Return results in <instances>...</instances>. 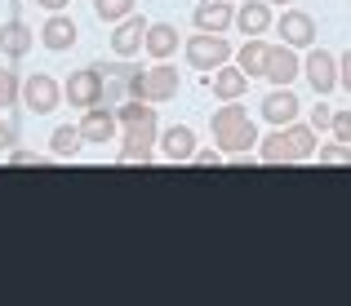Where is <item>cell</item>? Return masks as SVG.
Masks as SVG:
<instances>
[{"instance_id":"cell-1","label":"cell","mask_w":351,"mask_h":306,"mask_svg":"<svg viewBox=\"0 0 351 306\" xmlns=\"http://www.w3.org/2000/svg\"><path fill=\"white\" fill-rule=\"evenodd\" d=\"M258 155H263L267 164H298V160H307V155H316V129L311 125H280L276 133L263 138Z\"/></svg>"},{"instance_id":"cell-2","label":"cell","mask_w":351,"mask_h":306,"mask_svg":"<svg viewBox=\"0 0 351 306\" xmlns=\"http://www.w3.org/2000/svg\"><path fill=\"white\" fill-rule=\"evenodd\" d=\"M209 125H214V138H218V146H223L227 155H245L254 142H263V138H258V129H254V120H249L245 107H236V102L218 107Z\"/></svg>"},{"instance_id":"cell-3","label":"cell","mask_w":351,"mask_h":306,"mask_svg":"<svg viewBox=\"0 0 351 306\" xmlns=\"http://www.w3.org/2000/svg\"><path fill=\"white\" fill-rule=\"evenodd\" d=\"M125 89H129V98H143V102L156 107V102H169L178 94V71H173L169 62H156L152 71H129Z\"/></svg>"},{"instance_id":"cell-4","label":"cell","mask_w":351,"mask_h":306,"mask_svg":"<svg viewBox=\"0 0 351 306\" xmlns=\"http://www.w3.org/2000/svg\"><path fill=\"white\" fill-rule=\"evenodd\" d=\"M152 142H156V107L147 116L125 125V146H120V164H147L152 160Z\"/></svg>"},{"instance_id":"cell-5","label":"cell","mask_w":351,"mask_h":306,"mask_svg":"<svg viewBox=\"0 0 351 306\" xmlns=\"http://www.w3.org/2000/svg\"><path fill=\"white\" fill-rule=\"evenodd\" d=\"M232 58V44H227V36L223 31H200V36H191L187 40V62L196 71H214V67H223V62Z\"/></svg>"},{"instance_id":"cell-6","label":"cell","mask_w":351,"mask_h":306,"mask_svg":"<svg viewBox=\"0 0 351 306\" xmlns=\"http://www.w3.org/2000/svg\"><path fill=\"white\" fill-rule=\"evenodd\" d=\"M107 94V71L103 67H85V71H76V76L67 80V102L71 107H98Z\"/></svg>"},{"instance_id":"cell-7","label":"cell","mask_w":351,"mask_h":306,"mask_svg":"<svg viewBox=\"0 0 351 306\" xmlns=\"http://www.w3.org/2000/svg\"><path fill=\"white\" fill-rule=\"evenodd\" d=\"M23 102L36 111V116H45V111H53L62 102V85L53 76H45V71H36V76H27V85H23Z\"/></svg>"},{"instance_id":"cell-8","label":"cell","mask_w":351,"mask_h":306,"mask_svg":"<svg viewBox=\"0 0 351 306\" xmlns=\"http://www.w3.org/2000/svg\"><path fill=\"white\" fill-rule=\"evenodd\" d=\"M147 27H152V23H147L143 14L120 18V23H116V31H112V49L120 53V58H134V53L147 44Z\"/></svg>"},{"instance_id":"cell-9","label":"cell","mask_w":351,"mask_h":306,"mask_svg":"<svg viewBox=\"0 0 351 306\" xmlns=\"http://www.w3.org/2000/svg\"><path fill=\"white\" fill-rule=\"evenodd\" d=\"M302 71H307V80H311L316 94H329V89L338 85V58H334V53H325V49H311L307 62H302Z\"/></svg>"},{"instance_id":"cell-10","label":"cell","mask_w":351,"mask_h":306,"mask_svg":"<svg viewBox=\"0 0 351 306\" xmlns=\"http://www.w3.org/2000/svg\"><path fill=\"white\" fill-rule=\"evenodd\" d=\"M205 85L214 89V98H223V102H240L245 98V89H249V76L240 67H214V76H205Z\"/></svg>"},{"instance_id":"cell-11","label":"cell","mask_w":351,"mask_h":306,"mask_svg":"<svg viewBox=\"0 0 351 306\" xmlns=\"http://www.w3.org/2000/svg\"><path fill=\"white\" fill-rule=\"evenodd\" d=\"M80 138H85V142H112L116 138V111L103 107V102L89 107L85 120H80Z\"/></svg>"},{"instance_id":"cell-12","label":"cell","mask_w":351,"mask_h":306,"mask_svg":"<svg viewBox=\"0 0 351 306\" xmlns=\"http://www.w3.org/2000/svg\"><path fill=\"white\" fill-rule=\"evenodd\" d=\"M298 53H293V44H276V49H267V71L263 76L271 80V85H289L293 76H298Z\"/></svg>"},{"instance_id":"cell-13","label":"cell","mask_w":351,"mask_h":306,"mask_svg":"<svg viewBox=\"0 0 351 306\" xmlns=\"http://www.w3.org/2000/svg\"><path fill=\"white\" fill-rule=\"evenodd\" d=\"M191 18H196L200 31H227L236 23V9H232V0H200Z\"/></svg>"},{"instance_id":"cell-14","label":"cell","mask_w":351,"mask_h":306,"mask_svg":"<svg viewBox=\"0 0 351 306\" xmlns=\"http://www.w3.org/2000/svg\"><path fill=\"white\" fill-rule=\"evenodd\" d=\"M160 151H165V160H173V164H187L191 155H196V133H191L187 125H173V129H165V133H160Z\"/></svg>"},{"instance_id":"cell-15","label":"cell","mask_w":351,"mask_h":306,"mask_svg":"<svg viewBox=\"0 0 351 306\" xmlns=\"http://www.w3.org/2000/svg\"><path fill=\"white\" fill-rule=\"evenodd\" d=\"M280 36L293 49L316 44V23H311V14H302V9H289V14H280Z\"/></svg>"},{"instance_id":"cell-16","label":"cell","mask_w":351,"mask_h":306,"mask_svg":"<svg viewBox=\"0 0 351 306\" xmlns=\"http://www.w3.org/2000/svg\"><path fill=\"white\" fill-rule=\"evenodd\" d=\"M263 120L267 125H293V120H298V98L289 94V89H271V94H267V102H263Z\"/></svg>"},{"instance_id":"cell-17","label":"cell","mask_w":351,"mask_h":306,"mask_svg":"<svg viewBox=\"0 0 351 306\" xmlns=\"http://www.w3.org/2000/svg\"><path fill=\"white\" fill-rule=\"evenodd\" d=\"M40 40H45V49H53V53L71 49V44H76V23H71V18H62V14H53L49 23L40 27Z\"/></svg>"},{"instance_id":"cell-18","label":"cell","mask_w":351,"mask_h":306,"mask_svg":"<svg viewBox=\"0 0 351 306\" xmlns=\"http://www.w3.org/2000/svg\"><path fill=\"white\" fill-rule=\"evenodd\" d=\"M236 27L245 36H263L267 27H271V5H267V0H245L240 14H236Z\"/></svg>"},{"instance_id":"cell-19","label":"cell","mask_w":351,"mask_h":306,"mask_svg":"<svg viewBox=\"0 0 351 306\" xmlns=\"http://www.w3.org/2000/svg\"><path fill=\"white\" fill-rule=\"evenodd\" d=\"M143 49L152 53L156 62H165L173 49H178V31H173L169 23H152V27H147V44H143Z\"/></svg>"},{"instance_id":"cell-20","label":"cell","mask_w":351,"mask_h":306,"mask_svg":"<svg viewBox=\"0 0 351 306\" xmlns=\"http://www.w3.org/2000/svg\"><path fill=\"white\" fill-rule=\"evenodd\" d=\"M27 49H32V31H27L18 18L0 27V53H9V58H23Z\"/></svg>"},{"instance_id":"cell-21","label":"cell","mask_w":351,"mask_h":306,"mask_svg":"<svg viewBox=\"0 0 351 306\" xmlns=\"http://www.w3.org/2000/svg\"><path fill=\"white\" fill-rule=\"evenodd\" d=\"M267 49H271L267 40L249 36L245 49H240V71H245V76H263V71H267Z\"/></svg>"},{"instance_id":"cell-22","label":"cell","mask_w":351,"mask_h":306,"mask_svg":"<svg viewBox=\"0 0 351 306\" xmlns=\"http://www.w3.org/2000/svg\"><path fill=\"white\" fill-rule=\"evenodd\" d=\"M80 129H71V125H58L53 129V138H49V146H53V155H62V160H71V155L80 151Z\"/></svg>"},{"instance_id":"cell-23","label":"cell","mask_w":351,"mask_h":306,"mask_svg":"<svg viewBox=\"0 0 351 306\" xmlns=\"http://www.w3.org/2000/svg\"><path fill=\"white\" fill-rule=\"evenodd\" d=\"M94 14L103 23H120V18L134 14V0H94Z\"/></svg>"},{"instance_id":"cell-24","label":"cell","mask_w":351,"mask_h":306,"mask_svg":"<svg viewBox=\"0 0 351 306\" xmlns=\"http://www.w3.org/2000/svg\"><path fill=\"white\" fill-rule=\"evenodd\" d=\"M316 160L320 164H351V146L347 142H329V146H320Z\"/></svg>"},{"instance_id":"cell-25","label":"cell","mask_w":351,"mask_h":306,"mask_svg":"<svg viewBox=\"0 0 351 306\" xmlns=\"http://www.w3.org/2000/svg\"><path fill=\"white\" fill-rule=\"evenodd\" d=\"M23 94V85H18V76L14 71H5L0 67V107H14V98Z\"/></svg>"},{"instance_id":"cell-26","label":"cell","mask_w":351,"mask_h":306,"mask_svg":"<svg viewBox=\"0 0 351 306\" xmlns=\"http://www.w3.org/2000/svg\"><path fill=\"white\" fill-rule=\"evenodd\" d=\"M329 129H334L338 142H347V146H351V111H334V125H329Z\"/></svg>"},{"instance_id":"cell-27","label":"cell","mask_w":351,"mask_h":306,"mask_svg":"<svg viewBox=\"0 0 351 306\" xmlns=\"http://www.w3.org/2000/svg\"><path fill=\"white\" fill-rule=\"evenodd\" d=\"M329 125H334V111L329 107H311V129L320 133V129H329Z\"/></svg>"},{"instance_id":"cell-28","label":"cell","mask_w":351,"mask_h":306,"mask_svg":"<svg viewBox=\"0 0 351 306\" xmlns=\"http://www.w3.org/2000/svg\"><path fill=\"white\" fill-rule=\"evenodd\" d=\"M338 85H343V89H351V49L343 53V62H338Z\"/></svg>"},{"instance_id":"cell-29","label":"cell","mask_w":351,"mask_h":306,"mask_svg":"<svg viewBox=\"0 0 351 306\" xmlns=\"http://www.w3.org/2000/svg\"><path fill=\"white\" fill-rule=\"evenodd\" d=\"M9 146H14V125L0 120V151H9Z\"/></svg>"},{"instance_id":"cell-30","label":"cell","mask_w":351,"mask_h":306,"mask_svg":"<svg viewBox=\"0 0 351 306\" xmlns=\"http://www.w3.org/2000/svg\"><path fill=\"white\" fill-rule=\"evenodd\" d=\"M191 164H218V151H200V146H196V155H191Z\"/></svg>"},{"instance_id":"cell-31","label":"cell","mask_w":351,"mask_h":306,"mask_svg":"<svg viewBox=\"0 0 351 306\" xmlns=\"http://www.w3.org/2000/svg\"><path fill=\"white\" fill-rule=\"evenodd\" d=\"M9 164H36L32 151H9Z\"/></svg>"},{"instance_id":"cell-32","label":"cell","mask_w":351,"mask_h":306,"mask_svg":"<svg viewBox=\"0 0 351 306\" xmlns=\"http://www.w3.org/2000/svg\"><path fill=\"white\" fill-rule=\"evenodd\" d=\"M36 5H45V9H53V14H58V9L67 5V0H36Z\"/></svg>"},{"instance_id":"cell-33","label":"cell","mask_w":351,"mask_h":306,"mask_svg":"<svg viewBox=\"0 0 351 306\" xmlns=\"http://www.w3.org/2000/svg\"><path fill=\"white\" fill-rule=\"evenodd\" d=\"M267 5H289V0H267Z\"/></svg>"}]
</instances>
